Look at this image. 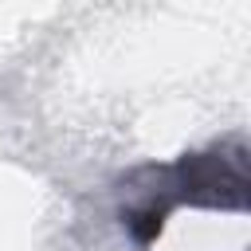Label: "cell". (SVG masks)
Masks as SVG:
<instances>
[{"instance_id":"cell-1","label":"cell","mask_w":251,"mask_h":251,"mask_svg":"<svg viewBox=\"0 0 251 251\" xmlns=\"http://www.w3.org/2000/svg\"><path fill=\"white\" fill-rule=\"evenodd\" d=\"M180 173H184V192L200 204H235V208L247 204V176L239 161L208 153V157L184 161Z\"/></svg>"}]
</instances>
